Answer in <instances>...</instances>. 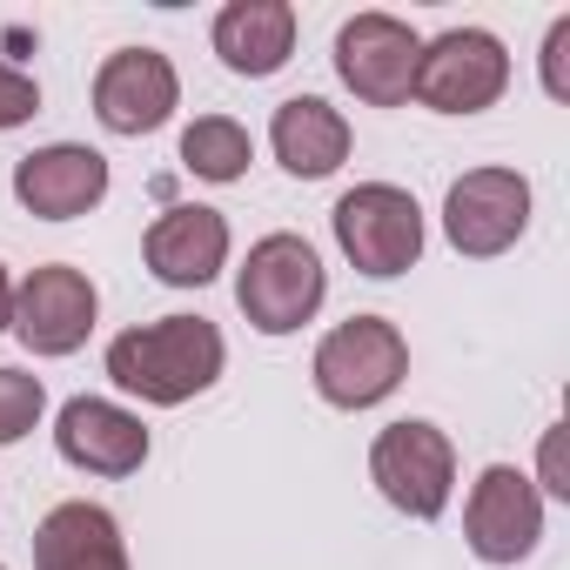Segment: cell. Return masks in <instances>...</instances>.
I'll use <instances>...</instances> for the list:
<instances>
[{"instance_id":"cell-22","label":"cell","mask_w":570,"mask_h":570,"mask_svg":"<svg viewBox=\"0 0 570 570\" xmlns=\"http://www.w3.org/2000/svg\"><path fill=\"white\" fill-rule=\"evenodd\" d=\"M543 476H550V490H557V497H570V483H563V456H557V430L543 436Z\"/></svg>"},{"instance_id":"cell-18","label":"cell","mask_w":570,"mask_h":570,"mask_svg":"<svg viewBox=\"0 0 570 570\" xmlns=\"http://www.w3.org/2000/svg\"><path fill=\"white\" fill-rule=\"evenodd\" d=\"M248 155H255L248 148V128L228 121V115H195L181 128V168L202 175V181H242Z\"/></svg>"},{"instance_id":"cell-14","label":"cell","mask_w":570,"mask_h":570,"mask_svg":"<svg viewBox=\"0 0 570 570\" xmlns=\"http://www.w3.org/2000/svg\"><path fill=\"white\" fill-rule=\"evenodd\" d=\"M141 255L168 289H202V282H215V268L228 262V222H222V208H202V202L168 208V215H155Z\"/></svg>"},{"instance_id":"cell-6","label":"cell","mask_w":570,"mask_h":570,"mask_svg":"<svg viewBox=\"0 0 570 570\" xmlns=\"http://www.w3.org/2000/svg\"><path fill=\"white\" fill-rule=\"evenodd\" d=\"M503 88H510V55H503V41L483 35V28H450V35H436V41L423 48L410 95H416L423 108H436V115H476V108H490Z\"/></svg>"},{"instance_id":"cell-8","label":"cell","mask_w":570,"mask_h":570,"mask_svg":"<svg viewBox=\"0 0 570 570\" xmlns=\"http://www.w3.org/2000/svg\"><path fill=\"white\" fill-rule=\"evenodd\" d=\"M530 228V181L517 168H470L463 181H450L443 202V235L456 255H503L517 235Z\"/></svg>"},{"instance_id":"cell-19","label":"cell","mask_w":570,"mask_h":570,"mask_svg":"<svg viewBox=\"0 0 570 570\" xmlns=\"http://www.w3.org/2000/svg\"><path fill=\"white\" fill-rule=\"evenodd\" d=\"M41 410H48L41 376H28V370H8V363H0V443H21V436L41 423Z\"/></svg>"},{"instance_id":"cell-16","label":"cell","mask_w":570,"mask_h":570,"mask_svg":"<svg viewBox=\"0 0 570 570\" xmlns=\"http://www.w3.org/2000/svg\"><path fill=\"white\" fill-rule=\"evenodd\" d=\"M215 55L228 75H275L296 55V8L289 0H235V8L215 14Z\"/></svg>"},{"instance_id":"cell-12","label":"cell","mask_w":570,"mask_h":570,"mask_svg":"<svg viewBox=\"0 0 570 570\" xmlns=\"http://www.w3.org/2000/svg\"><path fill=\"white\" fill-rule=\"evenodd\" d=\"M14 195L41 222H75V215H88L108 195V161L95 148H81V141L35 148V155L14 161Z\"/></svg>"},{"instance_id":"cell-4","label":"cell","mask_w":570,"mask_h":570,"mask_svg":"<svg viewBox=\"0 0 570 570\" xmlns=\"http://www.w3.org/2000/svg\"><path fill=\"white\" fill-rule=\"evenodd\" d=\"M330 222H336L343 255H350L363 275H376V282L416 268V255H423V208H416V195L396 188V181H363V188H350Z\"/></svg>"},{"instance_id":"cell-1","label":"cell","mask_w":570,"mask_h":570,"mask_svg":"<svg viewBox=\"0 0 570 570\" xmlns=\"http://www.w3.org/2000/svg\"><path fill=\"white\" fill-rule=\"evenodd\" d=\"M222 363H228V350H222V330L208 316H161V323H141V330L108 343L115 390H128L141 403H161V410L202 396L222 376Z\"/></svg>"},{"instance_id":"cell-13","label":"cell","mask_w":570,"mask_h":570,"mask_svg":"<svg viewBox=\"0 0 570 570\" xmlns=\"http://www.w3.org/2000/svg\"><path fill=\"white\" fill-rule=\"evenodd\" d=\"M55 450L88 470V476H135L148 463V430L141 416H128L121 403H101V396H75L55 423Z\"/></svg>"},{"instance_id":"cell-5","label":"cell","mask_w":570,"mask_h":570,"mask_svg":"<svg viewBox=\"0 0 570 570\" xmlns=\"http://www.w3.org/2000/svg\"><path fill=\"white\" fill-rule=\"evenodd\" d=\"M370 476H376V490H383L403 517L430 523V517H443V503H450L456 450H450V436H443L436 423L403 416V423H390V430L376 436V450H370Z\"/></svg>"},{"instance_id":"cell-3","label":"cell","mask_w":570,"mask_h":570,"mask_svg":"<svg viewBox=\"0 0 570 570\" xmlns=\"http://www.w3.org/2000/svg\"><path fill=\"white\" fill-rule=\"evenodd\" d=\"M316 390L336 410H370L410 376V343L390 316H350L316 343Z\"/></svg>"},{"instance_id":"cell-11","label":"cell","mask_w":570,"mask_h":570,"mask_svg":"<svg viewBox=\"0 0 570 570\" xmlns=\"http://www.w3.org/2000/svg\"><path fill=\"white\" fill-rule=\"evenodd\" d=\"M175 108H181V81H175L168 55L121 48V55L101 61V75H95V115H101L108 135H155Z\"/></svg>"},{"instance_id":"cell-15","label":"cell","mask_w":570,"mask_h":570,"mask_svg":"<svg viewBox=\"0 0 570 570\" xmlns=\"http://www.w3.org/2000/svg\"><path fill=\"white\" fill-rule=\"evenodd\" d=\"M35 570H128L121 523L88 497L55 503L35 530Z\"/></svg>"},{"instance_id":"cell-9","label":"cell","mask_w":570,"mask_h":570,"mask_svg":"<svg viewBox=\"0 0 570 570\" xmlns=\"http://www.w3.org/2000/svg\"><path fill=\"white\" fill-rule=\"evenodd\" d=\"M463 537H470V550L483 563H523L537 550V537H543V497H537V483L517 463H490L470 483Z\"/></svg>"},{"instance_id":"cell-17","label":"cell","mask_w":570,"mask_h":570,"mask_svg":"<svg viewBox=\"0 0 570 570\" xmlns=\"http://www.w3.org/2000/svg\"><path fill=\"white\" fill-rule=\"evenodd\" d=\"M268 141H275V161L303 175V181H323L350 161V121L323 101V95H296L282 101L275 121H268Z\"/></svg>"},{"instance_id":"cell-21","label":"cell","mask_w":570,"mask_h":570,"mask_svg":"<svg viewBox=\"0 0 570 570\" xmlns=\"http://www.w3.org/2000/svg\"><path fill=\"white\" fill-rule=\"evenodd\" d=\"M563 55H570V14H563V21L550 28V41H543V88H550L557 101L570 95V81H563Z\"/></svg>"},{"instance_id":"cell-7","label":"cell","mask_w":570,"mask_h":570,"mask_svg":"<svg viewBox=\"0 0 570 570\" xmlns=\"http://www.w3.org/2000/svg\"><path fill=\"white\" fill-rule=\"evenodd\" d=\"M416 61H423V41L396 14H356L336 35V75L370 108H403L416 88Z\"/></svg>"},{"instance_id":"cell-10","label":"cell","mask_w":570,"mask_h":570,"mask_svg":"<svg viewBox=\"0 0 570 570\" xmlns=\"http://www.w3.org/2000/svg\"><path fill=\"white\" fill-rule=\"evenodd\" d=\"M101 316V296H95V282L68 262H48L35 268L21 289H14V336L35 350V356H75L88 343Z\"/></svg>"},{"instance_id":"cell-23","label":"cell","mask_w":570,"mask_h":570,"mask_svg":"<svg viewBox=\"0 0 570 570\" xmlns=\"http://www.w3.org/2000/svg\"><path fill=\"white\" fill-rule=\"evenodd\" d=\"M0 330H14V282H8V268H0Z\"/></svg>"},{"instance_id":"cell-2","label":"cell","mask_w":570,"mask_h":570,"mask_svg":"<svg viewBox=\"0 0 570 570\" xmlns=\"http://www.w3.org/2000/svg\"><path fill=\"white\" fill-rule=\"evenodd\" d=\"M323 296H330V275L303 235H262L235 275V303H242L248 330H262V336L303 330L323 309Z\"/></svg>"},{"instance_id":"cell-20","label":"cell","mask_w":570,"mask_h":570,"mask_svg":"<svg viewBox=\"0 0 570 570\" xmlns=\"http://www.w3.org/2000/svg\"><path fill=\"white\" fill-rule=\"evenodd\" d=\"M35 115H41V88H35V75H21L14 61H0V135L21 128V121H35Z\"/></svg>"}]
</instances>
